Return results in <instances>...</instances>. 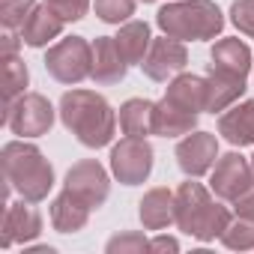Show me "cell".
Instances as JSON below:
<instances>
[{
	"label": "cell",
	"instance_id": "obj_1",
	"mask_svg": "<svg viewBox=\"0 0 254 254\" xmlns=\"http://www.w3.org/2000/svg\"><path fill=\"white\" fill-rule=\"evenodd\" d=\"M60 120L84 147H105L117 132V117L111 105L93 90H69L60 99Z\"/></svg>",
	"mask_w": 254,
	"mask_h": 254
},
{
	"label": "cell",
	"instance_id": "obj_2",
	"mask_svg": "<svg viewBox=\"0 0 254 254\" xmlns=\"http://www.w3.org/2000/svg\"><path fill=\"white\" fill-rule=\"evenodd\" d=\"M0 162H3V183H9L24 200L39 203L48 197L54 186V168L39 147L24 141H9L0 153Z\"/></svg>",
	"mask_w": 254,
	"mask_h": 254
},
{
	"label": "cell",
	"instance_id": "obj_3",
	"mask_svg": "<svg viewBox=\"0 0 254 254\" xmlns=\"http://www.w3.org/2000/svg\"><path fill=\"white\" fill-rule=\"evenodd\" d=\"M230 224V212L209 197L200 183H183L177 189V227L200 242L221 236Z\"/></svg>",
	"mask_w": 254,
	"mask_h": 254
},
{
	"label": "cell",
	"instance_id": "obj_4",
	"mask_svg": "<svg viewBox=\"0 0 254 254\" xmlns=\"http://www.w3.org/2000/svg\"><path fill=\"white\" fill-rule=\"evenodd\" d=\"M159 27L171 39H215L221 33L224 18L212 0H180V3H168L156 15Z\"/></svg>",
	"mask_w": 254,
	"mask_h": 254
},
{
	"label": "cell",
	"instance_id": "obj_5",
	"mask_svg": "<svg viewBox=\"0 0 254 254\" xmlns=\"http://www.w3.org/2000/svg\"><path fill=\"white\" fill-rule=\"evenodd\" d=\"M45 69L60 84H81L93 72V45L81 36H66L45 54Z\"/></svg>",
	"mask_w": 254,
	"mask_h": 254
},
{
	"label": "cell",
	"instance_id": "obj_6",
	"mask_svg": "<svg viewBox=\"0 0 254 254\" xmlns=\"http://www.w3.org/2000/svg\"><path fill=\"white\" fill-rule=\"evenodd\" d=\"M3 123L21 138H39L54 126V108L45 96L39 93H24L15 102L6 105Z\"/></svg>",
	"mask_w": 254,
	"mask_h": 254
},
{
	"label": "cell",
	"instance_id": "obj_7",
	"mask_svg": "<svg viewBox=\"0 0 254 254\" xmlns=\"http://www.w3.org/2000/svg\"><path fill=\"white\" fill-rule=\"evenodd\" d=\"M111 171L123 186H138L150 177L153 171V147L144 138L126 135L114 150H111Z\"/></svg>",
	"mask_w": 254,
	"mask_h": 254
},
{
	"label": "cell",
	"instance_id": "obj_8",
	"mask_svg": "<svg viewBox=\"0 0 254 254\" xmlns=\"http://www.w3.org/2000/svg\"><path fill=\"white\" fill-rule=\"evenodd\" d=\"M66 191L75 194L90 209H99L108 200V174H105V168L96 159H84V162L72 165L69 174H66Z\"/></svg>",
	"mask_w": 254,
	"mask_h": 254
},
{
	"label": "cell",
	"instance_id": "obj_9",
	"mask_svg": "<svg viewBox=\"0 0 254 254\" xmlns=\"http://www.w3.org/2000/svg\"><path fill=\"white\" fill-rule=\"evenodd\" d=\"M215 197L221 200H236L239 194H245L254 186V168L239 156V153H227L215 162L212 180H209Z\"/></svg>",
	"mask_w": 254,
	"mask_h": 254
},
{
	"label": "cell",
	"instance_id": "obj_10",
	"mask_svg": "<svg viewBox=\"0 0 254 254\" xmlns=\"http://www.w3.org/2000/svg\"><path fill=\"white\" fill-rule=\"evenodd\" d=\"M218 159V141L209 132H189L177 147V165L186 177H203Z\"/></svg>",
	"mask_w": 254,
	"mask_h": 254
},
{
	"label": "cell",
	"instance_id": "obj_11",
	"mask_svg": "<svg viewBox=\"0 0 254 254\" xmlns=\"http://www.w3.org/2000/svg\"><path fill=\"white\" fill-rule=\"evenodd\" d=\"M186 63H189V54H186L183 42L171 39V36H162V39H153V45H150L141 69L153 81H168V78L180 75L186 69Z\"/></svg>",
	"mask_w": 254,
	"mask_h": 254
},
{
	"label": "cell",
	"instance_id": "obj_12",
	"mask_svg": "<svg viewBox=\"0 0 254 254\" xmlns=\"http://www.w3.org/2000/svg\"><path fill=\"white\" fill-rule=\"evenodd\" d=\"M33 200H18V203H6L3 206V236L0 245L9 248L12 242H30L42 233V215L36 212V206H30Z\"/></svg>",
	"mask_w": 254,
	"mask_h": 254
},
{
	"label": "cell",
	"instance_id": "obj_13",
	"mask_svg": "<svg viewBox=\"0 0 254 254\" xmlns=\"http://www.w3.org/2000/svg\"><path fill=\"white\" fill-rule=\"evenodd\" d=\"M248 69H251V48H248L245 42H239V39H221V42L212 45L209 69H206V72L245 81V78H248Z\"/></svg>",
	"mask_w": 254,
	"mask_h": 254
},
{
	"label": "cell",
	"instance_id": "obj_14",
	"mask_svg": "<svg viewBox=\"0 0 254 254\" xmlns=\"http://www.w3.org/2000/svg\"><path fill=\"white\" fill-rule=\"evenodd\" d=\"M129 72V63L120 54L117 48V39L114 36H99L93 42V72L90 78L102 87H111V84H120Z\"/></svg>",
	"mask_w": 254,
	"mask_h": 254
},
{
	"label": "cell",
	"instance_id": "obj_15",
	"mask_svg": "<svg viewBox=\"0 0 254 254\" xmlns=\"http://www.w3.org/2000/svg\"><path fill=\"white\" fill-rule=\"evenodd\" d=\"M63 24H66V18H60L48 3H36L30 18L21 27V39L30 48H42V45H48L51 39H57L63 33Z\"/></svg>",
	"mask_w": 254,
	"mask_h": 254
},
{
	"label": "cell",
	"instance_id": "obj_16",
	"mask_svg": "<svg viewBox=\"0 0 254 254\" xmlns=\"http://www.w3.org/2000/svg\"><path fill=\"white\" fill-rule=\"evenodd\" d=\"M218 135H224V141H230L233 147L254 144V99H248L218 117Z\"/></svg>",
	"mask_w": 254,
	"mask_h": 254
},
{
	"label": "cell",
	"instance_id": "obj_17",
	"mask_svg": "<svg viewBox=\"0 0 254 254\" xmlns=\"http://www.w3.org/2000/svg\"><path fill=\"white\" fill-rule=\"evenodd\" d=\"M165 99L189 114H200L206 111V78L200 75H177L171 84H168V93Z\"/></svg>",
	"mask_w": 254,
	"mask_h": 254
},
{
	"label": "cell",
	"instance_id": "obj_18",
	"mask_svg": "<svg viewBox=\"0 0 254 254\" xmlns=\"http://www.w3.org/2000/svg\"><path fill=\"white\" fill-rule=\"evenodd\" d=\"M141 221L147 230H165L177 221V194L168 189H153L141 200Z\"/></svg>",
	"mask_w": 254,
	"mask_h": 254
},
{
	"label": "cell",
	"instance_id": "obj_19",
	"mask_svg": "<svg viewBox=\"0 0 254 254\" xmlns=\"http://www.w3.org/2000/svg\"><path fill=\"white\" fill-rule=\"evenodd\" d=\"M90 206L87 203H81L75 194H69L66 189L54 197V203H51V224H54V230H60V233H78L84 224H87V218H90Z\"/></svg>",
	"mask_w": 254,
	"mask_h": 254
},
{
	"label": "cell",
	"instance_id": "obj_20",
	"mask_svg": "<svg viewBox=\"0 0 254 254\" xmlns=\"http://www.w3.org/2000/svg\"><path fill=\"white\" fill-rule=\"evenodd\" d=\"M153 126H156V102H150V99H129L120 108V129H123V135L147 138V135H153Z\"/></svg>",
	"mask_w": 254,
	"mask_h": 254
},
{
	"label": "cell",
	"instance_id": "obj_21",
	"mask_svg": "<svg viewBox=\"0 0 254 254\" xmlns=\"http://www.w3.org/2000/svg\"><path fill=\"white\" fill-rule=\"evenodd\" d=\"M114 39H117V48H120V54L126 57L129 66H135V63L141 66L144 57H147V51H150V45H153L147 21H129V24H123Z\"/></svg>",
	"mask_w": 254,
	"mask_h": 254
},
{
	"label": "cell",
	"instance_id": "obj_22",
	"mask_svg": "<svg viewBox=\"0 0 254 254\" xmlns=\"http://www.w3.org/2000/svg\"><path fill=\"white\" fill-rule=\"evenodd\" d=\"M197 126V114H189L177 105H171L168 99H162L156 105V126H153V135L162 138H177V135H189Z\"/></svg>",
	"mask_w": 254,
	"mask_h": 254
},
{
	"label": "cell",
	"instance_id": "obj_23",
	"mask_svg": "<svg viewBox=\"0 0 254 254\" xmlns=\"http://www.w3.org/2000/svg\"><path fill=\"white\" fill-rule=\"evenodd\" d=\"M242 93H245V81H236V78H224V75L206 72V111H209V114L227 111Z\"/></svg>",
	"mask_w": 254,
	"mask_h": 254
},
{
	"label": "cell",
	"instance_id": "obj_24",
	"mask_svg": "<svg viewBox=\"0 0 254 254\" xmlns=\"http://www.w3.org/2000/svg\"><path fill=\"white\" fill-rule=\"evenodd\" d=\"M0 63H3V66H0V69H3V99L9 105L18 96H24V87L30 81V72H27L24 60H18V54H3V57H0Z\"/></svg>",
	"mask_w": 254,
	"mask_h": 254
},
{
	"label": "cell",
	"instance_id": "obj_25",
	"mask_svg": "<svg viewBox=\"0 0 254 254\" xmlns=\"http://www.w3.org/2000/svg\"><path fill=\"white\" fill-rule=\"evenodd\" d=\"M221 242L233 251H251L254 248V218H239L227 224V230L221 233Z\"/></svg>",
	"mask_w": 254,
	"mask_h": 254
},
{
	"label": "cell",
	"instance_id": "obj_26",
	"mask_svg": "<svg viewBox=\"0 0 254 254\" xmlns=\"http://www.w3.org/2000/svg\"><path fill=\"white\" fill-rule=\"evenodd\" d=\"M36 0H0V21L3 30H21L24 21L30 18Z\"/></svg>",
	"mask_w": 254,
	"mask_h": 254
},
{
	"label": "cell",
	"instance_id": "obj_27",
	"mask_svg": "<svg viewBox=\"0 0 254 254\" xmlns=\"http://www.w3.org/2000/svg\"><path fill=\"white\" fill-rule=\"evenodd\" d=\"M93 9L105 24H120L129 21V15H135V0H96Z\"/></svg>",
	"mask_w": 254,
	"mask_h": 254
},
{
	"label": "cell",
	"instance_id": "obj_28",
	"mask_svg": "<svg viewBox=\"0 0 254 254\" xmlns=\"http://www.w3.org/2000/svg\"><path fill=\"white\" fill-rule=\"evenodd\" d=\"M230 21L245 36H254V0H236L230 6Z\"/></svg>",
	"mask_w": 254,
	"mask_h": 254
},
{
	"label": "cell",
	"instance_id": "obj_29",
	"mask_svg": "<svg viewBox=\"0 0 254 254\" xmlns=\"http://www.w3.org/2000/svg\"><path fill=\"white\" fill-rule=\"evenodd\" d=\"M45 3H48L60 18H66V21H78V18H84L87 9H90V0H45Z\"/></svg>",
	"mask_w": 254,
	"mask_h": 254
},
{
	"label": "cell",
	"instance_id": "obj_30",
	"mask_svg": "<svg viewBox=\"0 0 254 254\" xmlns=\"http://www.w3.org/2000/svg\"><path fill=\"white\" fill-rule=\"evenodd\" d=\"M126 254V251H150V242L141 233H120L108 242V254Z\"/></svg>",
	"mask_w": 254,
	"mask_h": 254
},
{
	"label": "cell",
	"instance_id": "obj_31",
	"mask_svg": "<svg viewBox=\"0 0 254 254\" xmlns=\"http://www.w3.org/2000/svg\"><path fill=\"white\" fill-rule=\"evenodd\" d=\"M233 209H236L239 218H254V186H251L245 194H239V197L233 200Z\"/></svg>",
	"mask_w": 254,
	"mask_h": 254
},
{
	"label": "cell",
	"instance_id": "obj_32",
	"mask_svg": "<svg viewBox=\"0 0 254 254\" xmlns=\"http://www.w3.org/2000/svg\"><path fill=\"white\" fill-rule=\"evenodd\" d=\"M24 39H18L15 36V30H3V42H0V57L3 54H18V45H21Z\"/></svg>",
	"mask_w": 254,
	"mask_h": 254
},
{
	"label": "cell",
	"instance_id": "obj_33",
	"mask_svg": "<svg viewBox=\"0 0 254 254\" xmlns=\"http://www.w3.org/2000/svg\"><path fill=\"white\" fill-rule=\"evenodd\" d=\"M150 251H180V242L171 239V236H159L150 242Z\"/></svg>",
	"mask_w": 254,
	"mask_h": 254
},
{
	"label": "cell",
	"instance_id": "obj_34",
	"mask_svg": "<svg viewBox=\"0 0 254 254\" xmlns=\"http://www.w3.org/2000/svg\"><path fill=\"white\" fill-rule=\"evenodd\" d=\"M24 254H54V248H51V245H33V248H27Z\"/></svg>",
	"mask_w": 254,
	"mask_h": 254
},
{
	"label": "cell",
	"instance_id": "obj_35",
	"mask_svg": "<svg viewBox=\"0 0 254 254\" xmlns=\"http://www.w3.org/2000/svg\"><path fill=\"white\" fill-rule=\"evenodd\" d=\"M144 3H153V0H144Z\"/></svg>",
	"mask_w": 254,
	"mask_h": 254
},
{
	"label": "cell",
	"instance_id": "obj_36",
	"mask_svg": "<svg viewBox=\"0 0 254 254\" xmlns=\"http://www.w3.org/2000/svg\"><path fill=\"white\" fill-rule=\"evenodd\" d=\"M251 168H254V159H251Z\"/></svg>",
	"mask_w": 254,
	"mask_h": 254
}]
</instances>
